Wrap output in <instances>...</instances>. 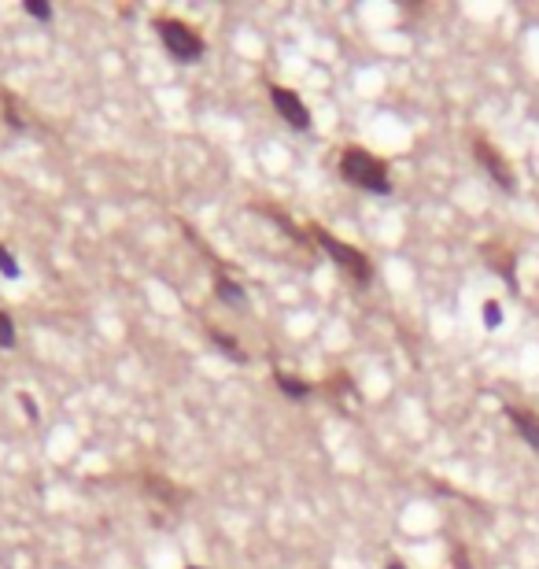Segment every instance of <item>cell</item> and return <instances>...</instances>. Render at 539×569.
Here are the masks:
<instances>
[{"mask_svg":"<svg viewBox=\"0 0 539 569\" xmlns=\"http://www.w3.org/2000/svg\"><path fill=\"white\" fill-rule=\"evenodd\" d=\"M340 174L347 177L351 185L366 189V193H377V196H388L392 193V182H388V167L370 156L366 148H344L340 156Z\"/></svg>","mask_w":539,"mask_h":569,"instance_id":"cell-1","label":"cell"},{"mask_svg":"<svg viewBox=\"0 0 539 569\" xmlns=\"http://www.w3.org/2000/svg\"><path fill=\"white\" fill-rule=\"evenodd\" d=\"M318 245H321V252H329L337 259V266L351 278V281H358V285H370L373 281V263L358 252V248H351V245H344V241H337L333 233H318Z\"/></svg>","mask_w":539,"mask_h":569,"instance_id":"cell-2","label":"cell"},{"mask_svg":"<svg viewBox=\"0 0 539 569\" xmlns=\"http://www.w3.org/2000/svg\"><path fill=\"white\" fill-rule=\"evenodd\" d=\"M159 26V38H163V45L177 56V64H196V59L203 56V38L196 34L192 26H185V22H174V19H159L156 22Z\"/></svg>","mask_w":539,"mask_h":569,"instance_id":"cell-3","label":"cell"},{"mask_svg":"<svg viewBox=\"0 0 539 569\" xmlns=\"http://www.w3.org/2000/svg\"><path fill=\"white\" fill-rule=\"evenodd\" d=\"M473 156H476V163H481V167L492 174V182H495L502 193H514V189H518L510 163L502 159V152H499V148H495L492 141H484V137H473Z\"/></svg>","mask_w":539,"mask_h":569,"instance_id":"cell-4","label":"cell"},{"mask_svg":"<svg viewBox=\"0 0 539 569\" xmlns=\"http://www.w3.org/2000/svg\"><path fill=\"white\" fill-rule=\"evenodd\" d=\"M270 100H274V108L281 111V118H285L292 130H311V111H307L304 100L292 93V89H285V85H270Z\"/></svg>","mask_w":539,"mask_h":569,"instance_id":"cell-5","label":"cell"},{"mask_svg":"<svg viewBox=\"0 0 539 569\" xmlns=\"http://www.w3.org/2000/svg\"><path fill=\"white\" fill-rule=\"evenodd\" d=\"M484 259L495 266V274L510 285V289H518V274H514V266H518V259H514V252L506 248L502 241H488L484 245Z\"/></svg>","mask_w":539,"mask_h":569,"instance_id":"cell-6","label":"cell"},{"mask_svg":"<svg viewBox=\"0 0 539 569\" xmlns=\"http://www.w3.org/2000/svg\"><path fill=\"white\" fill-rule=\"evenodd\" d=\"M506 418L514 422V429L521 433V440L532 447V452H539V414L525 410V407H506Z\"/></svg>","mask_w":539,"mask_h":569,"instance_id":"cell-7","label":"cell"},{"mask_svg":"<svg viewBox=\"0 0 539 569\" xmlns=\"http://www.w3.org/2000/svg\"><path fill=\"white\" fill-rule=\"evenodd\" d=\"M215 292H218L222 304H229V307H241V304H244V289L236 285V281H229V278H218V281H215Z\"/></svg>","mask_w":539,"mask_h":569,"instance_id":"cell-8","label":"cell"},{"mask_svg":"<svg viewBox=\"0 0 539 569\" xmlns=\"http://www.w3.org/2000/svg\"><path fill=\"white\" fill-rule=\"evenodd\" d=\"M207 337H211V344H218V348H222V351L233 358V363H248V358H244V348L236 344L233 337H226L222 329H211V333H207Z\"/></svg>","mask_w":539,"mask_h":569,"instance_id":"cell-9","label":"cell"},{"mask_svg":"<svg viewBox=\"0 0 539 569\" xmlns=\"http://www.w3.org/2000/svg\"><path fill=\"white\" fill-rule=\"evenodd\" d=\"M278 384H281V392L292 396V400H304L311 392V384L307 381H299V377H288V374H278Z\"/></svg>","mask_w":539,"mask_h":569,"instance_id":"cell-10","label":"cell"},{"mask_svg":"<svg viewBox=\"0 0 539 569\" xmlns=\"http://www.w3.org/2000/svg\"><path fill=\"white\" fill-rule=\"evenodd\" d=\"M22 8H26V15H34L41 22L52 19V4H48V0H22Z\"/></svg>","mask_w":539,"mask_h":569,"instance_id":"cell-11","label":"cell"},{"mask_svg":"<svg viewBox=\"0 0 539 569\" xmlns=\"http://www.w3.org/2000/svg\"><path fill=\"white\" fill-rule=\"evenodd\" d=\"M0 348H15V325L4 311H0Z\"/></svg>","mask_w":539,"mask_h":569,"instance_id":"cell-12","label":"cell"},{"mask_svg":"<svg viewBox=\"0 0 539 569\" xmlns=\"http://www.w3.org/2000/svg\"><path fill=\"white\" fill-rule=\"evenodd\" d=\"M0 274H4V278H19V263H15V255L4 245H0Z\"/></svg>","mask_w":539,"mask_h":569,"instance_id":"cell-13","label":"cell"},{"mask_svg":"<svg viewBox=\"0 0 539 569\" xmlns=\"http://www.w3.org/2000/svg\"><path fill=\"white\" fill-rule=\"evenodd\" d=\"M499 322H502V311H499V304L492 299V304H484V325H488V329H495Z\"/></svg>","mask_w":539,"mask_h":569,"instance_id":"cell-14","label":"cell"},{"mask_svg":"<svg viewBox=\"0 0 539 569\" xmlns=\"http://www.w3.org/2000/svg\"><path fill=\"white\" fill-rule=\"evenodd\" d=\"M19 403H22V410L30 414V422H34V418H38V403H34V400H30V396H22Z\"/></svg>","mask_w":539,"mask_h":569,"instance_id":"cell-15","label":"cell"},{"mask_svg":"<svg viewBox=\"0 0 539 569\" xmlns=\"http://www.w3.org/2000/svg\"><path fill=\"white\" fill-rule=\"evenodd\" d=\"M388 569H406V565H403L399 558H392V562H388Z\"/></svg>","mask_w":539,"mask_h":569,"instance_id":"cell-16","label":"cell"},{"mask_svg":"<svg viewBox=\"0 0 539 569\" xmlns=\"http://www.w3.org/2000/svg\"><path fill=\"white\" fill-rule=\"evenodd\" d=\"M189 569H200V565H189Z\"/></svg>","mask_w":539,"mask_h":569,"instance_id":"cell-17","label":"cell"}]
</instances>
